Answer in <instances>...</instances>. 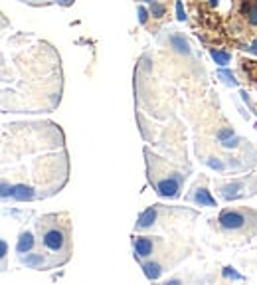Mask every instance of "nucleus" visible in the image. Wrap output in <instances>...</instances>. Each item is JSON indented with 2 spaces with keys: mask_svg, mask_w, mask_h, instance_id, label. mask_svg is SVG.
Returning a JSON list of instances; mask_svg holds the SVG:
<instances>
[{
  "mask_svg": "<svg viewBox=\"0 0 257 285\" xmlns=\"http://www.w3.org/2000/svg\"><path fill=\"white\" fill-rule=\"evenodd\" d=\"M150 14L156 18H160L165 14V6L163 4H156V2H150Z\"/></svg>",
  "mask_w": 257,
  "mask_h": 285,
  "instance_id": "12",
  "label": "nucleus"
},
{
  "mask_svg": "<svg viewBox=\"0 0 257 285\" xmlns=\"http://www.w3.org/2000/svg\"><path fill=\"white\" fill-rule=\"evenodd\" d=\"M70 178V157L61 129L52 121L4 125L2 198L44 200L59 192Z\"/></svg>",
  "mask_w": 257,
  "mask_h": 285,
  "instance_id": "1",
  "label": "nucleus"
},
{
  "mask_svg": "<svg viewBox=\"0 0 257 285\" xmlns=\"http://www.w3.org/2000/svg\"><path fill=\"white\" fill-rule=\"evenodd\" d=\"M6 251H8V246H6V242H2V258H6Z\"/></svg>",
  "mask_w": 257,
  "mask_h": 285,
  "instance_id": "17",
  "label": "nucleus"
},
{
  "mask_svg": "<svg viewBox=\"0 0 257 285\" xmlns=\"http://www.w3.org/2000/svg\"><path fill=\"white\" fill-rule=\"evenodd\" d=\"M36 240L32 236V232H22L18 238V244H16V253H18V258L22 255H26V253H30V251H34V246H36Z\"/></svg>",
  "mask_w": 257,
  "mask_h": 285,
  "instance_id": "8",
  "label": "nucleus"
},
{
  "mask_svg": "<svg viewBox=\"0 0 257 285\" xmlns=\"http://www.w3.org/2000/svg\"><path fill=\"white\" fill-rule=\"evenodd\" d=\"M40 248L20 258L32 269H54L63 266L72 253V224L68 214H48L36 220Z\"/></svg>",
  "mask_w": 257,
  "mask_h": 285,
  "instance_id": "3",
  "label": "nucleus"
},
{
  "mask_svg": "<svg viewBox=\"0 0 257 285\" xmlns=\"http://www.w3.org/2000/svg\"><path fill=\"white\" fill-rule=\"evenodd\" d=\"M220 77H226V83L236 86V79H234V75H232V73H228V71H220Z\"/></svg>",
  "mask_w": 257,
  "mask_h": 285,
  "instance_id": "14",
  "label": "nucleus"
},
{
  "mask_svg": "<svg viewBox=\"0 0 257 285\" xmlns=\"http://www.w3.org/2000/svg\"><path fill=\"white\" fill-rule=\"evenodd\" d=\"M220 226L230 232H245V234H255L257 232V212L245 210V208H226L218 218Z\"/></svg>",
  "mask_w": 257,
  "mask_h": 285,
  "instance_id": "5",
  "label": "nucleus"
},
{
  "mask_svg": "<svg viewBox=\"0 0 257 285\" xmlns=\"http://www.w3.org/2000/svg\"><path fill=\"white\" fill-rule=\"evenodd\" d=\"M147 2H154V0H147Z\"/></svg>",
  "mask_w": 257,
  "mask_h": 285,
  "instance_id": "19",
  "label": "nucleus"
},
{
  "mask_svg": "<svg viewBox=\"0 0 257 285\" xmlns=\"http://www.w3.org/2000/svg\"><path fill=\"white\" fill-rule=\"evenodd\" d=\"M139 14H141V22H147V10L145 8H139Z\"/></svg>",
  "mask_w": 257,
  "mask_h": 285,
  "instance_id": "16",
  "label": "nucleus"
},
{
  "mask_svg": "<svg viewBox=\"0 0 257 285\" xmlns=\"http://www.w3.org/2000/svg\"><path fill=\"white\" fill-rule=\"evenodd\" d=\"M145 155H147L148 178H150V184L154 186V190L166 198L180 196V188H182V182L186 180V175L180 168L168 164L165 159L152 155L148 149L145 151Z\"/></svg>",
  "mask_w": 257,
  "mask_h": 285,
  "instance_id": "4",
  "label": "nucleus"
},
{
  "mask_svg": "<svg viewBox=\"0 0 257 285\" xmlns=\"http://www.w3.org/2000/svg\"><path fill=\"white\" fill-rule=\"evenodd\" d=\"M218 192L223 200H239V198H245V196L257 194V175L243 177L239 180L218 182Z\"/></svg>",
  "mask_w": 257,
  "mask_h": 285,
  "instance_id": "6",
  "label": "nucleus"
},
{
  "mask_svg": "<svg viewBox=\"0 0 257 285\" xmlns=\"http://www.w3.org/2000/svg\"><path fill=\"white\" fill-rule=\"evenodd\" d=\"M172 44H174V46H176L180 52H188V46H186V42H182L180 38H174V40H172Z\"/></svg>",
  "mask_w": 257,
  "mask_h": 285,
  "instance_id": "13",
  "label": "nucleus"
},
{
  "mask_svg": "<svg viewBox=\"0 0 257 285\" xmlns=\"http://www.w3.org/2000/svg\"><path fill=\"white\" fill-rule=\"evenodd\" d=\"M245 14L249 18L251 24H257V0H245V6H243Z\"/></svg>",
  "mask_w": 257,
  "mask_h": 285,
  "instance_id": "10",
  "label": "nucleus"
},
{
  "mask_svg": "<svg viewBox=\"0 0 257 285\" xmlns=\"http://www.w3.org/2000/svg\"><path fill=\"white\" fill-rule=\"evenodd\" d=\"M176 10H178V20H184V12H182V4H180V2H178V4H176Z\"/></svg>",
  "mask_w": 257,
  "mask_h": 285,
  "instance_id": "15",
  "label": "nucleus"
},
{
  "mask_svg": "<svg viewBox=\"0 0 257 285\" xmlns=\"http://www.w3.org/2000/svg\"><path fill=\"white\" fill-rule=\"evenodd\" d=\"M61 66L55 50L32 36H16L2 53L4 113H50L61 99Z\"/></svg>",
  "mask_w": 257,
  "mask_h": 285,
  "instance_id": "2",
  "label": "nucleus"
},
{
  "mask_svg": "<svg viewBox=\"0 0 257 285\" xmlns=\"http://www.w3.org/2000/svg\"><path fill=\"white\" fill-rule=\"evenodd\" d=\"M188 200H192V202H196V204H200V206H216V200L210 196V192L204 188V186H194L192 188V192L188 194Z\"/></svg>",
  "mask_w": 257,
  "mask_h": 285,
  "instance_id": "7",
  "label": "nucleus"
},
{
  "mask_svg": "<svg viewBox=\"0 0 257 285\" xmlns=\"http://www.w3.org/2000/svg\"><path fill=\"white\" fill-rule=\"evenodd\" d=\"M210 2H212V4H218V0H210Z\"/></svg>",
  "mask_w": 257,
  "mask_h": 285,
  "instance_id": "18",
  "label": "nucleus"
},
{
  "mask_svg": "<svg viewBox=\"0 0 257 285\" xmlns=\"http://www.w3.org/2000/svg\"><path fill=\"white\" fill-rule=\"evenodd\" d=\"M20 2H26V4H32V6H48V4L72 6L74 4V0H20Z\"/></svg>",
  "mask_w": 257,
  "mask_h": 285,
  "instance_id": "9",
  "label": "nucleus"
},
{
  "mask_svg": "<svg viewBox=\"0 0 257 285\" xmlns=\"http://www.w3.org/2000/svg\"><path fill=\"white\" fill-rule=\"evenodd\" d=\"M212 58H214V60H216V64H220V66L230 64V53H226V52H218V50H214V52H212Z\"/></svg>",
  "mask_w": 257,
  "mask_h": 285,
  "instance_id": "11",
  "label": "nucleus"
}]
</instances>
